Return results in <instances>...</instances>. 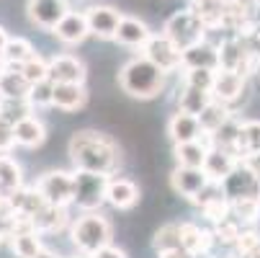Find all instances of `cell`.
Returning a JSON list of instances; mask_svg holds the SVG:
<instances>
[{
    "label": "cell",
    "mask_w": 260,
    "mask_h": 258,
    "mask_svg": "<svg viewBox=\"0 0 260 258\" xmlns=\"http://www.w3.org/2000/svg\"><path fill=\"white\" fill-rule=\"evenodd\" d=\"M70 160L75 165V170H90V173H103V176H114L121 155H119V145L114 137H108L95 129H83L70 137Z\"/></svg>",
    "instance_id": "6da1fadb"
},
{
    "label": "cell",
    "mask_w": 260,
    "mask_h": 258,
    "mask_svg": "<svg viewBox=\"0 0 260 258\" xmlns=\"http://www.w3.org/2000/svg\"><path fill=\"white\" fill-rule=\"evenodd\" d=\"M204 129L199 117L185 114V111H175L168 122V137L173 139V145H183V142H196L201 139Z\"/></svg>",
    "instance_id": "2e32d148"
},
{
    "label": "cell",
    "mask_w": 260,
    "mask_h": 258,
    "mask_svg": "<svg viewBox=\"0 0 260 258\" xmlns=\"http://www.w3.org/2000/svg\"><path fill=\"white\" fill-rule=\"evenodd\" d=\"M257 245H260V235H257L255 230H242L240 238H237V243H235V250H237V255L247 258Z\"/></svg>",
    "instance_id": "ab89813d"
},
{
    "label": "cell",
    "mask_w": 260,
    "mask_h": 258,
    "mask_svg": "<svg viewBox=\"0 0 260 258\" xmlns=\"http://www.w3.org/2000/svg\"><path fill=\"white\" fill-rule=\"evenodd\" d=\"M31 91V83L23 78V72L13 65H8L0 72V98H26Z\"/></svg>",
    "instance_id": "83f0119b"
},
{
    "label": "cell",
    "mask_w": 260,
    "mask_h": 258,
    "mask_svg": "<svg viewBox=\"0 0 260 258\" xmlns=\"http://www.w3.org/2000/svg\"><path fill=\"white\" fill-rule=\"evenodd\" d=\"M230 117H232V106H227V103H221V101L214 98V101L204 108V111L199 114V122H201L204 134H214Z\"/></svg>",
    "instance_id": "f546056e"
},
{
    "label": "cell",
    "mask_w": 260,
    "mask_h": 258,
    "mask_svg": "<svg viewBox=\"0 0 260 258\" xmlns=\"http://www.w3.org/2000/svg\"><path fill=\"white\" fill-rule=\"evenodd\" d=\"M111 233L114 230H111V222L106 217H101L98 212H85L80 219L72 222L70 238H72V245L90 258L95 250L111 243Z\"/></svg>",
    "instance_id": "3957f363"
},
{
    "label": "cell",
    "mask_w": 260,
    "mask_h": 258,
    "mask_svg": "<svg viewBox=\"0 0 260 258\" xmlns=\"http://www.w3.org/2000/svg\"><path fill=\"white\" fill-rule=\"evenodd\" d=\"M242 163V158L235 153V150H227V147H209V155H206V163H204V170L206 176L214 181V183H221L237 165Z\"/></svg>",
    "instance_id": "7c38bea8"
},
{
    "label": "cell",
    "mask_w": 260,
    "mask_h": 258,
    "mask_svg": "<svg viewBox=\"0 0 260 258\" xmlns=\"http://www.w3.org/2000/svg\"><path fill=\"white\" fill-rule=\"evenodd\" d=\"M214 101L211 91H204V88H196V85H188L183 83L180 88V96H178V111H185V114H193L199 117L204 108Z\"/></svg>",
    "instance_id": "484cf974"
},
{
    "label": "cell",
    "mask_w": 260,
    "mask_h": 258,
    "mask_svg": "<svg viewBox=\"0 0 260 258\" xmlns=\"http://www.w3.org/2000/svg\"><path fill=\"white\" fill-rule=\"evenodd\" d=\"M70 222V214H67V207H54V204H47L39 214L34 217V225L42 235H54V233H62Z\"/></svg>",
    "instance_id": "cb8c5ba5"
},
{
    "label": "cell",
    "mask_w": 260,
    "mask_h": 258,
    "mask_svg": "<svg viewBox=\"0 0 260 258\" xmlns=\"http://www.w3.org/2000/svg\"><path fill=\"white\" fill-rule=\"evenodd\" d=\"M21 186H23L21 165H18L8 153H0V196L11 199Z\"/></svg>",
    "instance_id": "d4e9b609"
},
{
    "label": "cell",
    "mask_w": 260,
    "mask_h": 258,
    "mask_svg": "<svg viewBox=\"0 0 260 258\" xmlns=\"http://www.w3.org/2000/svg\"><path fill=\"white\" fill-rule=\"evenodd\" d=\"M90 258H126V253H124L121 248H116V245L108 243V245H103L101 250H95Z\"/></svg>",
    "instance_id": "b9f144b4"
},
{
    "label": "cell",
    "mask_w": 260,
    "mask_h": 258,
    "mask_svg": "<svg viewBox=\"0 0 260 258\" xmlns=\"http://www.w3.org/2000/svg\"><path fill=\"white\" fill-rule=\"evenodd\" d=\"M62 44H83L88 36H90V23H88V16L85 13H75L70 11L52 31Z\"/></svg>",
    "instance_id": "9a60e30c"
},
{
    "label": "cell",
    "mask_w": 260,
    "mask_h": 258,
    "mask_svg": "<svg viewBox=\"0 0 260 258\" xmlns=\"http://www.w3.org/2000/svg\"><path fill=\"white\" fill-rule=\"evenodd\" d=\"M85 103H88L85 83H54V108L72 114L85 108Z\"/></svg>",
    "instance_id": "e0dca14e"
},
{
    "label": "cell",
    "mask_w": 260,
    "mask_h": 258,
    "mask_svg": "<svg viewBox=\"0 0 260 258\" xmlns=\"http://www.w3.org/2000/svg\"><path fill=\"white\" fill-rule=\"evenodd\" d=\"M240 129H242V122L232 114L224 124H221L214 134H209V137H211V142H214V145H219V147H227V150H237Z\"/></svg>",
    "instance_id": "d6a6232c"
},
{
    "label": "cell",
    "mask_w": 260,
    "mask_h": 258,
    "mask_svg": "<svg viewBox=\"0 0 260 258\" xmlns=\"http://www.w3.org/2000/svg\"><path fill=\"white\" fill-rule=\"evenodd\" d=\"M214 78H216V70H206V67L183 70V83L196 85V88H204V91H211V85H214Z\"/></svg>",
    "instance_id": "f35d334b"
},
{
    "label": "cell",
    "mask_w": 260,
    "mask_h": 258,
    "mask_svg": "<svg viewBox=\"0 0 260 258\" xmlns=\"http://www.w3.org/2000/svg\"><path fill=\"white\" fill-rule=\"evenodd\" d=\"M0 114H3V98H0Z\"/></svg>",
    "instance_id": "816d5d0a"
},
{
    "label": "cell",
    "mask_w": 260,
    "mask_h": 258,
    "mask_svg": "<svg viewBox=\"0 0 260 258\" xmlns=\"http://www.w3.org/2000/svg\"><path fill=\"white\" fill-rule=\"evenodd\" d=\"M247 88V75H242V72L237 70H216V78H214V85H211V96L221 103L232 106L235 101L242 98Z\"/></svg>",
    "instance_id": "8fae6325"
},
{
    "label": "cell",
    "mask_w": 260,
    "mask_h": 258,
    "mask_svg": "<svg viewBox=\"0 0 260 258\" xmlns=\"http://www.w3.org/2000/svg\"><path fill=\"white\" fill-rule=\"evenodd\" d=\"M252 78H255V83H257V88H260V57H257V62H255V70H252Z\"/></svg>",
    "instance_id": "bcb514c9"
},
{
    "label": "cell",
    "mask_w": 260,
    "mask_h": 258,
    "mask_svg": "<svg viewBox=\"0 0 260 258\" xmlns=\"http://www.w3.org/2000/svg\"><path fill=\"white\" fill-rule=\"evenodd\" d=\"M42 233L31 227V230H16L8 235V245L11 250L16 253V258H34L36 253H39L44 245H42Z\"/></svg>",
    "instance_id": "4316f807"
},
{
    "label": "cell",
    "mask_w": 260,
    "mask_h": 258,
    "mask_svg": "<svg viewBox=\"0 0 260 258\" xmlns=\"http://www.w3.org/2000/svg\"><path fill=\"white\" fill-rule=\"evenodd\" d=\"M211 183V178L206 176L204 168H191V165H175V170L170 173V186L175 194L185 196V199H196L206 186Z\"/></svg>",
    "instance_id": "ba28073f"
},
{
    "label": "cell",
    "mask_w": 260,
    "mask_h": 258,
    "mask_svg": "<svg viewBox=\"0 0 260 258\" xmlns=\"http://www.w3.org/2000/svg\"><path fill=\"white\" fill-rule=\"evenodd\" d=\"M26 101L31 103V108H49L54 106V83L52 80H42V83H34Z\"/></svg>",
    "instance_id": "e575fe53"
},
{
    "label": "cell",
    "mask_w": 260,
    "mask_h": 258,
    "mask_svg": "<svg viewBox=\"0 0 260 258\" xmlns=\"http://www.w3.org/2000/svg\"><path fill=\"white\" fill-rule=\"evenodd\" d=\"M88 23H90V34L98 36V39H116V31H119V23H121V13L111 6H93L88 8Z\"/></svg>",
    "instance_id": "4fadbf2b"
},
{
    "label": "cell",
    "mask_w": 260,
    "mask_h": 258,
    "mask_svg": "<svg viewBox=\"0 0 260 258\" xmlns=\"http://www.w3.org/2000/svg\"><path fill=\"white\" fill-rule=\"evenodd\" d=\"M142 54L147 60H152L157 67H162L165 72H175L178 67H183V52L165 34H152L150 42L142 47Z\"/></svg>",
    "instance_id": "52a82bcc"
},
{
    "label": "cell",
    "mask_w": 260,
    "mask_h": 258,
    "mask_svg": "<svg viewBox=\"0 0 260 258\" xmlns=\"http://www.w3.org/2000/svg\"><path fill=\"white\" fill-rule=\"evenodd\" d=\"M47 207V199L39 194V189H18L11 199H6V209L11 212H18V214H26V217H36L42 209Z\"/></svg>",
    "instance_id": "603a6c76"
},
{
    "label": "cell",
    "mask_w": 260,
    "mask_h": 258,
    "mask_svg": "<svg viewBox=\"0 0 260 258\" xmlns=\"http://www.w3.org/2000/svg\"><path fill=\"white\" fill-rule=\"evenodd\" d=\"M8 39H11V36L6 34V28H3V26H0V52H3V49H6V44H8Z\"/></svg>",
    "instance_id": "f6af8a7d"
},
{
    "label": "cell",
    "mask_w": 260,
    "mask_h": 258,
    "mask_svg": "<svg viewBox=\"0 0 260 258\" xmlns=\"http://www.w3.org/2000/svg\"><path fill=\"white\" fill-rule=\"evenodd\" d=\"M178 245H180V225H162L152 238V248L157 253L168 248H178Z\"/></svg>",
    "instance_id": "74e56055"
},
{
    "label": "cell",
    "mask_w": 260,
    "mask_h": 258,
    "mask_svg": "<svg viewBox=\"0 0 260 258\" xmlns=\"http://www.w3.org/2000/svg\"><path fill=\"white\" fill-rule=\"evenodd\" d=\"M193 67L219 70V47L204 39L188 49H183V70H193Z\"/></svg>",
    "instance_id": "44dd1931"
},
{
    "label": "cell",
    "mask_w": 260,
    "mask_h": 258,
    "mask_svg": "<svg viewBox=\"0 0 260 258\" xmlns=\"http://www.w3.org/2000/svg\"><path fill=\"white\" fill-rule=\"evenodd\" d=\"M88 70L83 60L72 54H57L49 60V80L52 83H85Z\"/></svg>",
    "instance_id": "5bb4252c"
},
{
    "label": "cell",
    "mask_w": 260,
    "mask_h": 258,
    "mask_svg": "<svg viewBox=\"0 0 260 258\" xmlns=\"http://www.w3.org/2000/svg\"><path fill=\"white\" fill-rule=\"evenodd\" d=\"M16 142L21 147H28V150H36V147H42L47 142V127L39 117H23L16 122Z\"/></svg>",
    "instance_id": "ffe728a7"
},
{
    "label": "cell",
    "mask_w": 260,
    "mask_h": 258,
    "mask_svg": "<svg viewBox=\"0 0 260 258\" xmlns=\"http://www.w3.org/2000/svg\"><path fill=\"white\" fill-rule=\"evenodd\" d=\"M85 258H88V255H85Z\"/></svg>",
    "instance_id": "f5cc1de1"
},
{
    "label": "cell",
    "mask_w": 260,
    "mask_h": 258,
    "mask_svg": "<svg viewBox=\"0 0 260 258\" xmlns=\"http://www.w3.org/2000/svg\"><path fill=\"white\" fill-rule=\"evenodd\" d=\"M26 13L31 23L47 31H54V26L70 13V8H67V0H28Z\"/></svg>",
    "instance_id": "30bf717a"
},
{
    "label": "cell",
    "mask_w": 260,
    "mask_h": 258,
    "mask_svg": "<svg viewBox=\"0 0 260 258\" xmlns=\"http://www.w3.org/2000/svg\"><path fill=\"white\" fill-rule=\"evenodd\" d=\"M150 36H152V31H150V26H147L144 21L132 18V16H124L121 23H119V31H116V39L114 42H119L124 47H139L142 49L147 42H150Z\"/></svg>",
    "instance_id": "7402d4cb"
},
{
    "label": "cell",
    "mask_w": 260,
    "mask_h": 258,
    "mask_svg": "<svg viewBox=\"0 0 260 258\" xmlns=\"http://www.w3.org/2000/svg\"><path fill=\"white\" fill-rule=\"evenodd\" d=\"M247 258H260V245H257V248H255V250H252V253H250Z\"/></svg>",
    "instance_id": "681fc988"
},
{
    "label": "cell",
    "mask_w": 260,
    "mask_h": 258,
    "mask_svg": "<svg viewBox=\"0 0 260 258\" xmlns=\"http://www.w3.org/2000/svg\"><path fill=\"white\" fill-rule=\"evenodd\" d=\"M242 163H245V165H247V168H250V170H252L257 178H260V153L245 155V158H242Z\"/></svg>",
    "instance_id": "ee69618b"
},
{
    "label": "cell",
    "mask_w": 260,
    "mask_h": 258,
    "mask_svg": "<svg viewBox=\"0 0 260 258\" xmlns=\"http://www.w3.org/2000/svg\"><path fill=\"white\" fill-rule=\"evenodd\" d=\"M240 158L260 153V122H242L240 129V139H237V150Z\"/></svg>",
    "instance_id": "4dcf8cb0"
},
{
    "label": "cell",
    "mask_w": 260,
    "mask_h": 258,
    "mask_svg": "<svg viewBox=\"0 0 260 258\" xmlns=\"http://www.w3.org/2000/svg\"><path fill=\"white\" fill-rule=\"evenodd\" d=\"M219 186H221V191H224V196L230 202L242 199V196H260V178L245 163H240Z\"/></svg>",
    "instance_id": "9c48e42d"
},
{
    "label": "cell",
    "mask_w": 260,
    "mask_h": 258,
    "mask_svg": "<svg viewBox=\"0 0 260 258\" xmlns=\"http://www.w3.org/2000/svg\"><path fill=\"white\" fill-rule=\"evenodd\" d=\"M18 70L23 72V78L34 85V83H42V80H49V62L39 54H34L31 60H26L23 65H18Z\"/></svg>",
    "instance_id": "d590c367"
},
{
    "label": "cell",
    "mask_w": 260,
    "mask_h": 258,
    "mask_svg": "<svg viewBox=\"0 0 260 258\" xmlns=\"http://www.w3.org/2000/svg\"><path fill=\"white\" fill-rule=\"evenodd\" d=\"M36 52H34V47H31V42H26V39H21V36H11L8 39V44H6V49H3V57H6V62L8 65H13V67H18V65H23L26 60H31Z\"/></svg>",
    "instance_id": "836d02e7"
},
{
    "label": "cell",
    "mask_w": 260,
    "mask_h": 258,
    "mask_svg": "<svg viewBox=\"0 0 260 258\" xmlns=\"http://www.w3.org/2000/svg\"><path fill=\"white\" fill-rule=\"evenodd\" d=\"M214 243H216L214 230H204V227H199V225H193V222H183V225H180V245L188 250L193 258L206 255Z\"/></svg>",
    "instance_id": "ac0fdd59"
},
{
    "label": "cell",
    "mask_w": 260,
    "mask_h": 258,
    "mask_svg": "<svg viewBox=\"0 0 260 258\" xmlns=\"http://www.w3.org/2000/svg\"><path fill=\"white\" fill-rule=\"evenodd\" d=\"M232 217L240 225H255L260 219V196H242L232 202Z\"/></svg>",
    "instance_id": "1f68e13d"
},
{
    "label": "cell",
    "mask_w": 260,
    "mask_h": 258,
    "mask_svg": "<svg viewBox=\"0 0 260 258\" xmlns=\"http://www.w3.org/2000/svg\"><path fill=\"white\" fill-rule=\"evenodd\" d=\"M16 145V124L0 117V153H11Z\"/></svg>",
    "instance_id": "60d3db41"
},
{
    "label": "cell",
    "mask_w": 260,
    "mask_h": 258,
    "mask_svg": "<svg viewBox=\"0 0 260 258\" xmlns=\"http://www.w3.org/2000/svg\"><path fill=\"white\" fill-rule=\"evenodd\" d=\"M168 75H170V72H165L152 60H147L144 54H139V57L129 60L119 70V85L132 98L150 101V98H155V96H160L165 91Z\"/></svg>",
    "instance_id": "7a4b0ae2"
},
{
    "label": "cell",
    "mask_w": 260,
    "mask_h": 258,
    "mask_svg": "<svg viewBox=\"0 0 260 258\" xmlns=\"http://www.w3.org/2000/svg\"><path fill=\"white\" fill-rule=\"evenodd\" d=\"M240 233H242V227H240L237 219H232V217H227V219H221V222L214 225V238L221 245H235Z\"/></svg>",
    "instance_id": "8d00e7d4"
},
{
    "label": "cell",
    "mask_w": 260,
    "mask_h": 258,
    "mask_svg": "<svg viewBox=\"0 0 260 258\" xmlns=\"http://www.w3.org/2000/svg\"><path fill=\"white\" fill-rule=\"evenodd\" d=\"M106 202L114 209H132L139 202V186L129 178H108Z\"/></svg>",
    "instance_id": "d6986e66"
},
{
    "label": "cell",
    "mask_w": 260,
    "mask_h": 258,
    "mask_svg": "<svg viewBox=\"0 0 260 258\" xmlns=\"http://www.w3.org/2000/svg\"><path fill=\"white\" fill-rule=\"evenodd\" d=\"M206 31L209 28L204 26V21L199 18V13L193 8H185V11L173 13L165 21V28H162V34L178 44L180 52L193 47V44H199V42H204L206 39Z\"/></svg>",
    "instance_id": "277c9868"
},
{
    "label": "cell",
    "mask_w": 260,
    "mask_h": 258,
    "mask_svg": "<svg viewBox=\"0 0 260 258\" xmlns=\"http://www.w3.org/2000/svg\"><path fill=\"white\" fill-rule=\"evenodd\" d=\"M108 191V176L90 173V170H75V207L83 212H98L106 202Z\"/></svg>",
    "instance_id": "5b68a950"
},
{
    "label": "cell",
    "mask_w": 260,
    "mask_h": 258,
    "mask_svg": "<svg viewBox=\"0 0 260 258\" xmlns=\"http://www.w3.org/2000/svg\"><path fill=\"white\" fill-rule=\"evenodd\" d=\"M175 160L178 165H191V168H204L206 163V155H209V147L204 139H196V142H183V145H175Z\"/></svg>",
    "instance_id": "f1b7e54d"
},
{
    "label": "cell",
    "mask_w": 260,
    "mask_h": 258,
    "mask_svg": "<svg viewBox=\"0 0 260 258\" xmlns=\"http://www.w3.org/2000/svg\"><path fill=\"white\" fill-rule=\"evenodd\" d=\"M157 258H193L188 250H185L183 245H178V248H168V250H160L157 253Z\"/></svg>",
    "instance_id": "7bdbcfd3"
},
{
    "label": "cell",
    "mask_w": 260,
    "mask_h": 258,
    "mask_svg": "<svg viewBox=\"0 0 260 258\" xmlns=\"http://www.w3.org/2000/svg\"><path fill=\"white\" fill-rule=\"evenodd\" d=\"M36 189L47 199V204L70 207V204H75V173L49 170L36 181Z\"/></svg>",
    "instance_id": "8992f818"
},
{
    "label": "cell",
    "mask_w": 260,
    "mask_h": 258,
    "mask_svg": "<svg viewBox=\"0 0 260 258\" xmlns=\"http://www.w3.org/2000/svg\"><path fill=\"white\" fill-rule=\"evenodd\" d=\"M8 67V62H6V57H3V52H0V72H3Z\"/></svg>",
    "instance_id": "c3c4849f"
},
{
    "label": "cell",
    "mask_w": 260,
    "mask_h": 258,
    "mask_svg": "<svg viewBox=\"0 0 260 258\" xmlns=\"http://www.w3.org/2000/svg\"><path fill=\"white\" fill-rule=\"evenodd\" d=\"M34 258H57V255H54L52 250H47V248H42V250H39V253H36Z\"/></svg>",
    "instance_id": "7dc6e473"
},
{
    "label": "cell",
    "mask_w": 260,
    "mask_h": 258,
    "mask_svg": "<svg viewBox=\"0 0 260 258\" xmlns=\"http://www.w3.org/2000/svg\"><path fill=\"white\" fill-rule=\"evenodd\" d=\"M3 212H6V199L0 196V214H3Z\"/></svg>",
    "instance_id": "f907efd6"
}]
</instances>
